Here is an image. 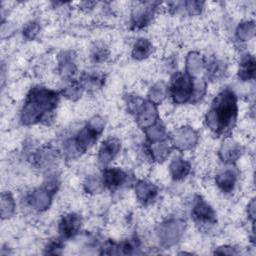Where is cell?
<instances>
[{
  "label": "cell",
  "mask_w": 256,
  "mask_h": 256,
  "mask_svg": "<svg viewBox=\"0 0 256 256\" xmlns=\"http://www.w3.org/2000/svg\"><path fill=\"white\" fill-rule=\"evenodd\" d=\"M192 216L195 221L201 223H214L216 221L213 209L201 198L196 201L192 210Z\"/></svg>",
  "instance_id": "5"
},
{
  "label": "cell",
  "mask_w": 256,
  "mask_h": 256,
  "mask_svg": "<svg viewBox=\"0 0 256 256\" xmlns=\"http://www.w3.org/2000/svg\"><path fill=\"white\" fill-rule=\"evenodd\" d=\"M87 191L93 192V193H98L101 190V183L100 181L96 178H90L88 180V183L86 184Z\"/></svg>",
  "instance_id": "29"
},
{
  "label": "cell",
  "mask_w": 256,
  "mask_h": 256,
  "mask_svg": "<svg viewBox=\"0 0 256 256\" xmlns=\"http://www.w3.org/2000/svg\"><path fill=\"white\" fill-rule=\"evenodd\" d=\"M221 71H222V67L218 61H212L210 63L209 68H208V72H209L210 76L218 77L221 74Z\"/></svg>",
  "instance_id": "30"
},
{
  "label": "cell",
  "mask_w": 256,
  "mask_h": 256,
  "mask_svg": "<svg viewBox=\"0 0 256 256\" xmlns=\"http://www.w3.org/2000/svg\"><path fill=\"white\" fill-rule=\"evenodd\" d=\"M204 66V61L201 57V55H199L198 53H190L187 59V69H188V73L189 75H196L198 74L202 68Z\"/></svg>",
  "instance_id": "19"
},
{
  "label": "cell",
  "mask_w": 256,
  "mask_h": 256,
  "mask_svg": "<svg viewBox=\"0 0 256 256\" xmlns=\"http://www.w3.org/2000/svg\"><path fill=\"white\" fill-rule=\"evenodd\" d=\"M254 33H255L254 23L245 22L239 25L237 30V37L242 41H246V40H249L251 37H253Z\"/></svg>",
  "instance_id": "23"
},
{
  "label": "cell",
  "mask_w": 256,
  "mask_h": 256,
  "mask_svg": "<svg viewBox=\"0 0 256 256\" xmlns=\"http://www.w3.org/2000/svg\"><path fill=\"white\" fill-rule=\"evenodd\" d=\"M39 31H40V26L38 25V23L31 22V23H29L25 27V29H24V36L27 39L31 40V39H34L37 36Z\"/></svg>",
  "instance_id": "27"
},
{
  "label": "cell",
  "mask_w": 256,
  "mask_h": 256,
  "mask_svg": "<svg viewBox=\"0 0 256 256\" xmlns=\"http://www.w3.org/2000/svg\"><path fill=\"white\" fill-rule=\"evenodd\" d=\"M59 101L58 93L42 87L34 88L28 95L22 110L21 120L25 125L40 122L52 113Z\"/></svg>",
  "instance_id": "2"
},
{
  "label": "cell",
  "mask_w": 256,
  "mask_h": 256,
  "mask_svg": "<svg viewBox=\"0 0 256 256\" xmlns=\"http://www.w3.org/2000/svg\"><path fill=\"white\" fill-rule=\"evenodd\" d=\"M62 248V244L59 241L56 242H52L49 246H48V253H58V250H60Z\"/></svg>",
  "instance_id": "32"
},
{
  "label": "cell",
  "mask_w": 256,
  "mask_h": 256,
  "mask_svg": "<svg viewBox=\"0 0 256 256\" xmlns=\"http://www.w3.org/2000/svg\"><path fill=\"white\" fill-rule=\"evenodd\" d=\"M127 179V175L118 168L106 169L103 173V184L109 189H116Z\"/></svg>",
  "instance_id": "10"
},
{
  "label": "cell",
  "mask_w": 256,
  "mask_h": 256,
  "mask_svg": "<svg viewBox=\"0 0 256 256\" xmlns=\"http://www.w3.org/2000/svg\"><path fill=\"white\" fill-rule=\"evenodd\" d=\"M103 83V78L99 75H85L82 78V84L84 87L96 88L100 87Z\"/></svg>",
  "instance_id": "26"
},
{
  "label": "cell",
  "mask_w": 256,
  "mask_h": 256,
  "mask_svg": "<svg viewBox=\"0 0 256 256\" xmlns=\"http://www.w3.org/2000/svg\"><path fill=\"white\" fill-rule=\"evenodd\" d=\"M170 171L175 180H181L190 172V165L183 159H175L170 166Z\"/></svg>",
  "instance_id": "17"
},
{
  "label": "cell",
  "mask_w": 256,
  "mask_h": 256,
  "mask_svg": "<svg viewBox=\"0 0 256 256\" xmlns=\"http://www.w3.org/2000/svg\"><path fill=\"white\" fill-rule=\"evenodd\" d=\"M14 201L10 194H3L2 195V201H1V213L2 217L6 218L12 215L14 212Z\"/></svg>",
  "instance_id": "24"
},
{
  "label": "cell",
  "mask_w": 256,
  "mask_h": 256,
  "mask_svg": "<svg viewBox=\"0 0 256 256\" xmlns=\"http://www.w3.org/2000/svg\"><path fill=\"white\" fill-rule=\"evenodd\" d=\"M154 3H148L147 5L137 8L132 16V26L135 29L143 28L148 25L154 15Z\"/></svg>",
  "instance_id": "7"
},
{
  "label": "cell",
  "mask_w": 256,
  "mask_h": 256,
  "mask_svg": "<svg viewBox=\"0 0 256 256\" xmlns=\"http://www.w3.org/2000/svg\"><path fill=\"white\" fill-rule=\"evenodd\" d=\"M170 147L166 142H155L152 145V155L157 161H163L169 155Z\"/></svg>",
  "instance_id": "22"
},
{
  "label": "cell",
  "mask_w": 256,
  "mask_h": 256,
  "mask_svg": "<svg viewBox=\"0 0 256 256\" xmlns=\"http://www.w3.org/2000/svg\"><path fill=\"white\" fill-rule=\"evenodd\" d=\"M184 227V223L179 221H170L162 224L160 227L159 237L161 238L163 245L171 246L175 244L181 236Z\"/></svg>",
  "instance_id": "4"
},
{
  "label": "cell",
  "mask_w": 256,
  "mask_h": 256,
  "mask_svg": "<svg viewBox=\"0 0 256 256\" xmlns=\"http://www.w3.org/2000/svg\"><path fill=\"white\" fill-rule=\"evenodd\" d=\"M80 88L81 86H77V85H72L70 87H67V89L65 90V95L71 99L74 98L75 96L78 97L81 94Z\"/></svg>",
  "instance_id": "31"
},
{
  "label": "cell",
  "mask_w": 256,
  "mask_h": 256,
  "mask_svg": "<svg viewBox=\"0 0 256 256\" xmlns=\"http://www.w3.org/2000/svg\"><path fill=\"white\" fill-rule=\"evenodd\" d=\"M152 52V44L146 39H140L136 42L132 55L135 59L141 60L147 58Z\"/></svg>",
  "instance_id": "18"
},
{
  "label": "cell",
  "mask_w": 256,
  "mask_h": 256,
  "mask_svg": "<svg viewBox=\"0 0 256 256\" xmlns=\"http://www.w3.org/2000/svg\"><path fill=\"white\" fill-rule=\"evenodd\" d=\"M120 141L116 138H110L103 142L99 151V161L106 165L109 164L120 150Z\"/></svg>",
  "instance_id": "8"
},
{
  "label": "cell",
  "mask_w": 256,
  "mask_h": 256,
  "mask_svg": "<svg viewBox=\"0 0 256 256\" xmlns=\"http://www.w3.org/2000/svg\"><path fill=\"white\" fill-rule=\"evenodd\" d=\"M237 112V98L231 90L226 89L215 98L206 116L207 126L216 134H224L234 126Z\"/></svg>",
  "instance_id": "1"
},
{
  "label": "cell",
  "mask_w": 256,
  "mask_h": 256,
  "mask_svg": "<svg viewBox=\"0 0 256 256\" xmlns=\"http://www.w3.org/2000/svg\"><path fill=\"white\" fill-rule=\"evenodd\" d=\"M146 133L150 141L153 143L162 141L166 137V131L165 128L160 123H155L154 125L150 126L149 128H146Z\"/></svg>",
  "instance_id": "21"
},
{
  "label": "cell",
  "mask_w": 256,
  "mask_h": 256,
  "mask_svg": "<svg viewBox=\"0 0 256 256\" xmlns=\"http://www.w3.org/2000/svg\"><path fill=\"white\" fill-rule=\"evenodd\" d=\"M92 57L96 62H102L108 57V51L104 46H96L93 49Z\"/></svg>",
  "instance_id": "28"
},
{
  "label": "cell",
  "mask_w": 256,
  "mask_h": 256,
  "mask_svg": "<svg viewBox=\"0 0 256 256\" xmlns=\"http://www.w3.org/2000/svg\"><path fill=\"white\" fill-rule=\"evenodd\" d=\"M195 83L193 82L189 74L179 73L177 74L170 87V93L175 103L183 104L188 101H192L194 94Z\"/></svg>",
  "instance_id": "3"
},
{
  "label": "cell",
  "mask_w": 256,
  "mask_h": 256,
  "mask_svg": "<svg viewBox=\"0 0 256 256\" xmlns=\"http://www.w3.org/2000/svg\"><path fill=\"white\" fill-rule=\"evenodd\" d=\"M166 95V87L163 83L156 84L150 91V98L152 103L158 104L162 102V100L165 98Z\"/></svg>",
  "instance_id": "25"
},
{
  "label": "cell",
  "mask_w": 256,
  "mask_h": 256,
  "mask_svg": "<svg viewBox=\"0 0 256 256\" xmlns=\"http://www.w3.org/2000/svg\"><path fill=\"white\" fill-rule=\"evenodd\" d=\"M76 71V66L73 61L72 54L65 53L60 60V73L63 77H71Z\"/></svg>",
  "instance_id": "20"
},
{
  "label": "cell",
  "mask_w": 256,
  "mask_h": 256,
  "mask_svg": "<svg viewBox=\"0 0 256 256\" xmlns=\"http://www.w3.org/2000/svg\"><path fill=\"white\" fill-rule=\"evenodd\" d=\"M137 121L138 124L143 128H149L150 126L157 123V109L155 104L152 102L144 103L141 110L137 113Z\"/></svg>",
  "instance_id": "9"
},
{
  "label": "cell",
  "mask_w": 256,
  "mask_h": 256,
  "mask_svg": "<svg viewBox=\"0 0 256 256\" xmlns=\"http://www.w3.org/2000/svg\"><path fill=\"white\" fill-rule=\"evenodd\" d=\"M81 218L76 214H68L64 216L60 222L59 230L63 237L71 238L76 235L81 227Z\"/></svg>",
  "instance_id": "6"
},
{
  "label": "cell",
  "mask_w": 256,
  "mask_h": 256,
  "mask_svg": "<svg viewBox=\"0 0 256 256\" xmlns=\"http://www.w3.org/2000/svg\"><path fill=\"white\" fill-rule=\"evenodd\" d=\"M236 180H237V176L231 170H227L216 177V183L218 187L225 193L232 192V190L235 187Z\"/></svg>",
  "instance_id": "14"
},
{
  "label": "cell",
  "mask_w": 256,
  "mask_h": 256,
  "mask_svg": "<svg viewBox=\"0 0 256 256\" xmlns=\"http://www.w3.org/2000/svg\"><path fill=\"white\" fill-rule=\"evenodd\" d=\"M255 76V60L253 56L247 55L241 61L239 68V78L243 81L253 79Z\"/></svg>",
  "instance_id": "15"
},
{
  "label": "cell",
  "mask_w": 256,
  "mask_h": 256,
  "mask_svg": "<svg viewBox=\"0 0 256 256\" xmlns=\"http://www.w3.org/2000/svg\"><path fill=\"white\" fill-rule=\"evenodd\" d=\"M250 210H251V212L249 213V216H250V218L253 220V218H254V201H252L251 202V204H250Z\"/></svg>",
  "instance_id": "33"
},
{
  "label": "cell",
  "mask_w": 256,
  "mask_h": 256,
  "mask_svg": "<svg viewBox=\"0 0 256 256\" xmlns=\"http://www.w3.org/2000/svg\"><path fill=\"white\" fill-rule=\"evenodd\" d=\"M30 204L37 210L47 209L50 204V192L47 189L34 192L30 198Z\"/></svg>",
  "instance_id": "16"
},
{
  "label": "cell",
  "mask_w": 256,
  "mask_h": 256,
  "mask_svg": "<svg viewBox=\"0 0 256 256\" xmlns=\"http://www.w3.org/2000/svg\"><path fill=\"white\" fill-rule=\"evenodd\" d=\"M135 190L139 201L145 205L152 203L158 194L157 187L147 182H140L136 185Z\"/></svg>",
  "instance_id": "12"
},
{
  "label": "cell",
  "mask_w": 256,
  "mask_h": 256,
  "mask_svg": "<svg viewBox=\"0 0 256 256\" xmlns=\"http://www.w3.org/2000/svg\"><path fill=\"white\" fill-rule=\"evenodd\" d=\"M242 154V148L237 143H226L220 150V157L225 163H232L236 161Z\"/></svg>",
  "instance_id": "13"
},
{
  "label": "cell",
  "mask_w": 256,
  "mask_h": 256,
  "mask_svg": "<svg viewBox=\"0 0 256 256\" xmlns=\"http://www.w3.org/2000/svg\"><path fill=\"white\" fill-rule=\"evenodd\" d=\"M197 141V134L190 128H182L174 137L175 145L182 150L189 149L195 145Z\"/></svg>",
  "instance_id": "11"
}]
</instances>
